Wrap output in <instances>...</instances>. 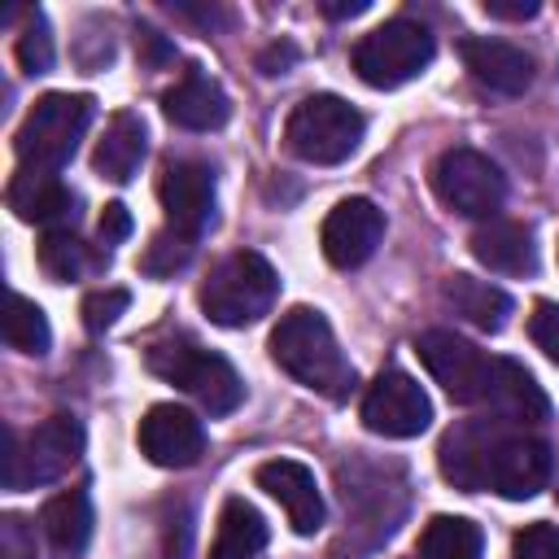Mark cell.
Masks as SVG:
<instances>
[{"instance_id": "cell-31", "label": "cell", "mask_w": 559, "mask_h": 559, "mask_svg": "<svg viewBox=\"0 0 559 559\" xmlns=\"http://www.w3.org/2000/svg\"><path fill=\"white\" fill-rule=\"evenodd\" d=\"M511 555L515 559H559V528L537 520V524H524L511 542Z\"/></svg>"}, {"instance_id": "cell-21", "label": "cell", "mask_w": 559, "mask_h": 559, "mask_svg": "<svg viewBox=\"0 0 559 559\" xmlns=\"http://www.w3.org/2000/svg\"><path fill=\"white\" fill-rule=\"evenodd\" d=\"M144 153H148L144 118L131 114V109H122V114L109 118L105 135L96 140V148H92V170H96L100 179H109V183H131V175L140 170Z\"/></svg>"}, {"instance_id": "cell-20", "label": "cell", "mask_w": 559, "mask_h": 559, "mask_svg": "<svg viewBox=\"0 0 559 559\" xmlns=\"http://www.w3.org/2000/svg\"><path fill=\"white\" fill-rule=\"evenodd\" d=\"M472 258L498 275H533L537 271V249H533V231L524 223L511 218H489L472 231Z\"/></svg>"}, {"instance_id": "cell-5", "label": "cell", "mask_w": 559, "mask_h": 559, "mask_svg": "<svg viewBox=\"0 0 559 559\" xmlns=\"http://www.w3.org/2000/svg\"><path fill=\"white\" fill-rule=\"evenodd\" d=\"M83 454V424L66 411L35 424L26 437L4 428V489H39L61 480Z\"/></svg>"}, {"instance_id": "cell-25", "label": "cell", "mask_w": 559, "mask_h": 559, "mask_svg": "<svg viewBox=\"0 0 559 559\" xmlns=\"http://www.w3.org/2000/svg\"><path fill=\"white\" fill-rule=\"evenodd\" d=\"M485 533L467 515H432L419 533V559H480Z\"/></svg>"}, {"instance_id": "cell-38", "label": "cell", "mask_w": 559, "mask_h": 559, "mask_svg": "<svg viewBox=\"0 0 559 559\" xmlns=\"http://www.w3.org/2000/svg\"><path fill=\"white\" fill-rule=\"evenodd\" d=\"M323 13H328V17H358V13H367V0H349V4H323Z\"/></svg>"}, {"instance_id": "cell-2", "label": "cell", "mask_w": 559, "mask_h": 559, "mask_svg": "<svg viewBox=\"0 0 559 559\" xmlns=\"http://www.w3.org/2000/svg\"><path fill=\"white\" fill-rule=\"evenodd\" d=\"M271 358L297 384L328 402H345L354 393V362L341 354L332 323L310 306H293L288 314H280V323L271 328Z\"/></svg>"}, {"instance_id": "cell-35", "label": "cell", "mask_w": 559, "mask_h": 559, "mask_svg": "<svg viewBox=\"0 0 559 559\" xmlns=\"http://www.w3.org/2000/svg\"><path fill=\"white\" fill-rule=\"evenodd\" d=\"M135 48L144 52V61H148V66H162V61H170V57H175V48H170L153 26H140V31H135Z\"/></svg>"}, {"instance_id": "cell-4", "label": "cell", "mask_w": 559, "mask_h": 559, "mask_svg": "<svg viewBox=\"0 0 559 559\" xmlns=\"http://www.w3.org/2000/svg\"><path fill=\"white\" fill-rule=\"evenodd\" d=\"M92 114H96V100L83 96V92H48L39 96L17 135H13V148H17V162L22 166H35V170H61L79 140L87 135L92 127Z\"/></svg>"}, {"instance_id": "cell-19", "label": "cell", "mask_w": 559, "mask_h": 559, "mask_svg": "<svg viewBox=\"0 0 559 559\" xmlns=\"http://www.w3.org/2000/svg\"><path fill=\"white\" fill-rule=\"evenodd\" d=\"M489 411L502 424H542L550 419V397L542 393V384L533 380L528 367H520L515 358H498L493 362V384H489Z\"/></svg>"}, {"instance_id": "cell-1", "label": "cell", "mask_w": 559, "mask_h": 559, "mask_svg": "<svg viewBox=\"0 0 559 559\" xmlns=\"http://www.w3.org/2000/svg\"><path fill=\"white\" fill-rule=\"evenodd\" d=\"M437 467L463 493L493 489L511 502H524L546 489L555 459L542 437L511 432L502 419H467L441 437Z\"/></svg>"}, {"instance_id": "cell-27", "label": "cell", "mask_w": 559, "mask_h": 559, "mask_svg": "<svg viewBox=\"0 0 559 559\" xmlns=\"http://www.w3.org/2000/svg\"><path fill=\"white\" fill-rule=\"evenodd\" d=\"M4 341H9V349L31 354V358H44V354H48V345H52V332H48L44 310H39L31 297H22V293H9Z\"/></svg>"}, {"instance_id": "cell-28", "label": "cell", "mask_w": 559, "mask_h": 559, "mask_svg": "<svg viewBox=\"0 0 559 559\" xmlns=\"http://www.w3.org/2000/svg\"><path fill=\"white\" fill-rule=\"evenodd\" d=\"M13 52H17V66H22L26 74H48V70H52V31H48V17H44L39 9L26 13Z\"/></svg>"}, {"instance_id": "cell-30", "label": "cell", "mask_w": 559, "mask_h": 559, "mask_svg": "<svg viewBox=\"0 0 559 559\" xmlns=\"http://www.w3.org/2000/svg\"><path fill=\"white\" fill-rule=\"evenodd\" d=\"M131 306V293L127 288H96L83 297V323L87 332H105L118 323V314Z\"/></svg>"}, {"instance_id": "cell-16", "label": "cell", "mask_w": 559, "mask_h": 559, "mask_svg": "<svg viewBox=\"0 0 559 559\" xmlns=\"http://www.w3.org/2000/svg\"><path fill=\"white\" fill-rule=\"evenodd\" d=\"M253 480H258V489H266L284 507L293 533L310 537V533L323 528V493H319L314 472L306 463H297V459H271V463H262L253 472Z\"/></svg>"}, {"instance_id": "cell-18", "label": "cell", "mask_w": 559, "mask_h": 559, "mask_svg": "<svg viewBox=\"0 0 559 559\" xmlns=\"http://www.w3.org/2000/svg\"><path fill=\"white\" fill-rule=\"evenodd\" d=\"M162 114L183 131H214V127H223L231 118V100L210 74L188 66L183 79L162 92Z\"/></svg>"}, {"instance_id": "cell-26", "label": "cell", "mask_w": 559, "mask_h": 559, "mask_svg": "<svg viewBox=\"0 0 559 559\" xmlns=\"http://www.w3.org/2000/svg\"><path fill=\"white\" fill-rule=\"evenodd\" d=\"M100 262H109V258H96L70 227H61V231H44V240H39V266H44V275L57 280V284L83 280V275L96 271Z\"/></svg>"}, {"instance_id": "cell-9", "label": "cell", "mask_w": 559, "mask_h": 559, "mask_svg": "<svg viewBox=\"0 0 559 559\" xmlns=\"http://www.w3.org/2000/svg\"><path fill=\"white\" fill-rule=\"evenodd\" d=\"M432 192L445 210L463 214V218H498L502 201H507V179L502 170L476 153V148H445L432 162Z\"/></svg>"}, {"instance_id": "cell-32", "label": "cell", "mask_w": 559, "mask_h": 559, "mask_svg": "<svg viewBox=\"0 0 559 559\" xmlns=\"http://www.w3.org/2000/svg\"><path fill=\"white\" fill-rule=\"evenodd\" d=\"M528 336L533 345L559 367V301H537L528 314Z\"/></svg>"}, {"instance_id": "cell-17", "label": "cell", "mask_w": 559, "mask_h": 559, "mask_svg": "<svg viewBox=\"0 0 559 559\" xmlns=\"http://www.w3.org/2000/svg\"><path fill=\"white\" fill-rule=\"evenodd\" d=\"M463 66L472 70V79L498 96H524L533 87V57L520 44L507 39H463Z\"/></svg>"}, {"instance_id": "cell-12", "label": "cell", "mask_w": 559, "mask_h": 559, "mask_svg": "<svg viewBox=\"0 0 559 559\" xmlns=\"http://www.w3.org/2000/svg\"><path fill=\"white\" fill-rule=\"evenodd\" d=\"M157 201L170 231L197 240L214 218V170L205 162H166L157 175Z\"/></svg>"}, {"instance_id": "cell-7", "label": "cell", "mask_w": 559, "mask_h": 559, "mask_svg": "<svg viewBox=\"0 0 559 559\" xmlns=\"http://www.w3.org/2000/svg\"><path fill=\"white\" fill-rule=\"evenodd\" d=\"M148 367L162 380H170L175 389H183L188 397H197L210 415H227V411H236L245 402V380L236 376V367L223 354H214V349H205L197 341H162V345H153L148 349Z\"/></svg>"}, {"instance_id": "cell-6", "label": "cell", "mask_w": 559, "mask_h": 559, "mask_svg": "<svg viewBox=\"0 0 559 559\" xmlns=\"http://www.w3.org/2000/svg\"><path fill=\"white\" fill-rule=\"evenodd\" d=\"M362 131H367V118L349 100L332 92H314L301 105H293L284 122V144L310 166H336L362 144Z\"/></svg>"}, {"instance_id": "cell-14", "label": "cell", "mask_w": 559, "mask_h": 559, "mask_svg": "<svg viewBox=\"0 0 559 559\" xmlns=\"http://www.w3.org/2000/svg\"><path fill=\"white\" fill-rule=\"evenodd\" d=\"M140 454L157 467H192L205 450V428L192 411L175 402H157L140 419Z\"/></svg>"}, {"instance_id": "cell-37", "label": "cell", "mask_w": 559, "mask_h": 559, "mask_svg": "<svg viewBox=\"0 0 559 559\" xmlns=\"http://www.w3.org/2000/svg\"><path fill=\"white\" fill-rule=\"evenodd\" d=\"M293 57H297V52L284 44V48H271V52H262V61H258V66H262V74H284V66H288Z\"/></svg>"}, {"instance_id": "cell-13", "label": "cell", "mask_w": 559, "mask_h": 559, "mask_svg": "<svg viewBox=\"0 0 559 559\" xmlns=\"http://www.w3.org/2000/svg\"><path fill=\"white\" fill-rule=\"evenodd\" d=\"M380 236H384V210L376 201H367V197H345L323 218L319 245H323V258L332 266L349 271V266H362L376 253Z\"/></svg>"}, {"instance_id": "cell-23", "label": "cell", "mask_w": 559, "mask_h": 559, "mask_svg": "<svg viewBox=\"0 0 559 559\" xmlns=\"http://www.w3.org/2000/svg\"><path fill=\"white\" fill-rule=\"evenodd\" d=\"M266 537H271V528H266L262 511L253 502H245V498H227L223 511H218L210 559H258Z\"/></svg>"}, {"instance_id": "cell-8", "label": "cell", "mask_w": 559, "mask_h": 559, "mask_svg": "<svg viewBox=\"0 0 559 559\" xmlns=\"http://www.w3.org/2000/svg\"><path fill=\"white\" fill-rule=\"evenodd\" d=\"M437 52V39L424 22H411V17H389L380 22L376 31H367L349 61H354V74L367 83V87H402L411 83L415 74H424V66L432 61Z\"/></svg>"}, {"instance_id": "cell-11", "label": "cell", "mask_w": 559, "mask_h": 559, "mask_svg": "<svg viewBox=\"0 0 559 559\" xmlns=\"http://www.w3.org/2000/svg\"><path fill=\"white\" fill-rule=\"evenodd\" d=\"M362 424L376 437L406 441L432 424V402L406 371H380L362 393Z\"/></svg>"}, {"instance_id": "cell-10", "label": "cell", "mask_w": 559, "mask_h": 559, "mask_svg": "<svg viewBox=\"0 0 559 559\" xmlns=\"http://www.w3.org/2000/svg\"><path fill=\"white\" fill-rule=\"evenodd\" d=\"M415 354L419 362L428 367V376L445 389L450 402L459 406H476L489 397V384H493V362L480 345H472L467 336L450 332V328H428L419 341H415Z\"/></svg>"}, {"instance_id": "cell-22", "label": "cell", "mask_w": 559, "mask_h": 559, "mask_svg": "<svg viewBox=\"0 0 559 559\" xmlns=\"http://www.w3.org/2000/svg\"><path fill=\"white\" fill-rule=\"evenodd\" d=\"M39 528L57 559H79L92 542V498L87 489H61L44 502Z\"/></svg>"}, {"instance_id": "cell-33", "label": "cell", "mask_w": 559, "mask_h": 559, "mask_svg": "<svg viewBox=\"0 0 559 559\" xmlns=\"http://www.w3.org/2000/svg\"><path fill=\"white\" fill-rule=\"evenodd\" d=\"M0 559H35V533L26 528L22 515L0 520Z\"/></svg>"}, {"instance_id": "cell-3", "label": "cell", "mask_w": 559, "mask_h": 559, "mask_svg": "<svg viewBox=\"0 0 559 559\" xmlns=\"http://www.w3.org/2000/svg\"><path fill=\"white\" fill-rule=\"evenodd\" d=\"M275 297H280V275L253 249L227 253L205 275V284H201V310L218 328H249V323H258L275 306Z\"/></svg>"}, {"instance_id": "cell-24", "label": "cell", "mask_w": 559, "mask_h": 559, "mask_svg": "<svg viewBox=\"0 0 559 559\" xmlns=\"http://www.w3.org/2000/svg\"><path fill=\"white\" fill-rule=\"evenodd\" d=\"M445 301L480 332H502L507 328V314H511V297L489 284V280H476V275H450L445 280Z\"/></svg>"}, {"instance_id": "cell-36", "label": "cell", "mask_w": 559, "mask_h": 559, "mask_svg": "<svg viewBox=\"0 0 559 559\" xmlns=\"http://www.w3.org/2000/svg\"><path fill=\"white\" fill-rule=\"evenodd\" d=\"M537 0H485V13L489 17H507V22H524V17H537Z\"/></svg>"}, {"instance_id": "cell-34", "label": "cell", "mask_w": 559, "mask_h": 559, "mask_svg": "<svg viewBox=\"0 0 559 559\" xmlns=\"http://www.w3.org/2000/svg\"><path fill=\"white\" fill-rule=\"evenodd\" d=\"M127 236H131V214H127V205L109 201L105 214H100V240H105V245H118V240H127Z\"/></svg>"}, {"instance_id": "cell-15", "label": "cell", "mask_w": 559, "mask_h": 559, "mask_svg": "<svg viewBox=\"0 0 559 559\" xmlns=\"http://www.w3.org/2000/svg\"><path fill=\"white\" fill-rule=\"evenodd\" d=\"M79 197L70 192V183L57 170H35V166H17V175L9 179V210L22 223H35L44 231H61L74 223Z\"/></svg>"}, {"instance_id": "cell-29", "label": "cell", "mask_w": 559, "mask_h": 559, "mask_svg": "<svg viewBox=\"0 0 559 559\" xmlns=\"http://www.w3.org/2000/svg\"><path fill=\"white\" fill-rule=\"evenodd\" d=\"M188 258H192V240L166 227V231H157V236L144 245V253H140V271L162 280V275L183 271V266H188Z\"/></svg>"}]
</instances>
